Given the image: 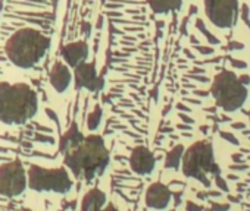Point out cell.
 Here are the masks:
<instances>
[{
	"label": "cell",
	"instance_id": "obj_1",
	"mask_svg": "<svg viewBox=\"0 0 250 211\" xmlns=\"http://www.w3.org/2000/svg\"><path fill=\"white\" fill-rule=\"evenodd\" d=\"M109 151L100 135L91 134L84 138L81 145L65 154V164L77 179L87 182L102 176L109 166Z\"/></svg>",
	"mask_w": 250,
	"mask_h": 211
},
{
	"label": "cell",
	"instance_id": "obj_2",
	"mask_svg": "<svg viewBox=\"0 0 250 211\" xmlns=\"http://www.w3.org/2000/svg\"><path fill=\"white\" fill-rule=\"evenodd\" d=\"M39 98L27 84L0 82V122L6 125H24L36 116Z\"/></svg>",
	"mask_w": 250,
	"mask_h": 211
},
{
	"label": "cell",
	"instance_id": "obj_3",
	"mask_svg": "<svg viewBox=\"0 0 250 211\" xmlns=\"http://www.w3.org/2000/svg\"><path fill=\"white\" fill-rule=\"evenodd\" d=\"M50 47V40L40 31L22 28L6 41L5 52L8 59L18 68L30 69L36 66Z\"/></svg>",
	"mask_w": 250,
	"mask_h": 211
},
{
	"label": "cell",
	"instance_id": "obj_4",
	"mask_svg": "<svg viewBox=\"0 0 250 211\" xmlns=\"http://www.w3.org/2000/svg\"><path fill=\"white\" fill-rule=\"evenodd\" d=\"M210 94L218 107L225 112L238 110L247 100L246 85L231 70H222L213 78Z\"/></svg>",
	"mask_w": 250,
	"mask_h": 211
},
{
	"label": "cell",
	"instance_id": "obj_5",
	"mask_svg": "<svg viewBox=\"0 0 250 211\" xmlns=\"http://www.w3.org/2000/svg\"><path fill=\"white\" fill-rule=\"evenodd\" d=\"M181 167L184 176L200 180L203 182V185L209 186V180L206 179V176L209 173H218L212 144L208 141H197L190 145L184 151Z\"/></svg>",
	"mask_w": 250,
	"mask_h": 211
},
{
	"label": "cell",
	"instance_id": "obj_6",
	"mask_svg": "<svg viewBox=\"0 0 250 211\" xmlns=\"http://www.w3.org/2000/svg\"><path fill=\"white\" fill-rule=\"evenodd\" d=\"M28 186L36 192L66 193L72 188V180L66 169H44L37 164L28 167Z\"/></svg>",
	"mask_w": 250,
	"mask_h": 211
},
{
	"label": "cell",
	"instance_id": "obj_7",
	"mask_svg": "<svg viewBox=\"0 0 250 211\" xmlns=\"http://www.w3.org/2000/svg\"><path fill=\"white\" fill-rule=\"evenodd\" d=\"M28 185V175L21 160H12L0 164V195L20 196Z\"/></svg>",
	"mask_w": 250,
	"mask_h": 211
},
{
	"label": "cell",
	"instance_id": "obj_8",
	"mask_svg": "<svg viewBox=\"0 0 250 211\" xmlns=\"http://www.w3.org/2000/svg\"><path fill=\"white\" fill-rule=\"evenodd\" d=\"M205 11L212 24L231 28L238 17V0H205Z\"/></svg>",
	"mask_w": 250,
	"mask_h": 211
},
{
	"label": "cell",
	"instance_id": "obj_9",
	"mask_svg": "<svg viewBox=\"0 0 250 211\" xmlns=\"http://www.w3.org/2000/svg\"><path fill=\"white\" fill-rule=\"evenodd\" d=\"M77 88H85L91 92L100 91L103 88V79L97 75L93 63H83L74 70Z\"/></svg>",
	"mask_w": 250,
	"mask_h": 211
},
{
	"label": "cell",
	"instance_id": "obj_10",
	"mask_svg": "<svg viewBox=\"0 0 250 211\" xmlns=\"http://www.w3.org/2000/svg\"><path fill=\"white\" fill-rule=\"evenodd\" d=\"M155 164H156V160H155V156L153 153L143 147V145H139L136 147L133 151H131V156H130V167L134 173L137 175H150L155 169Z\"/></svg>",
	"mask_w": 250,
	"mask_h": 211
},
{
	"label": "cell",
	"instance_id": "obj_11",
	"mask_svg": "<svg viewBox=\"0 0 250 211\" xmlns=\"http://www.w3.org/2000/svg\"><path fill=\"white\" fill-rule=\"evenodd\" d=\"M171 198H172V193L169 188L164 185L162 182H155L147 188L145 201H146V205L152 210H164L168 207Z\"/></svg>",
	"mask_w": 250,
	"mask_h": 211
},
{
	"label": "cell",
	"instance_id": "obj_12",
	"mask_svg": "<svg viewBox=\"0 0 250 211\" xmlns=\"http://www.w3.org/2000/svg\"><path fill=\"white\" fill-rule=\"evenodd\" d=\"M88 56V46L84 41H75L63 46L62 49V59L66 62L71 68H78L80 65L85 63V59Z\"/></svg>",
	"mask_w": 250,
	"mask_h": 211
},
{
	"label": "cell",
	"instance_id": "obj_13",
	"mask_svg": "<svg viewBox=\"0 0 250 211\" xmlns=\"http://www.w3.org/2000/svg\"><path fill=\"white\" fill-rule=\"evenodd\" d=\"M71 79H72V75H71V70L66 65L58 62L55 63V66L52 68L50 70V75H49V81H50V85L58 91V92H63L69 84H71Z\"/></svg>",
	"mask_w": 250,
	"mask_h": 211
},
{
	"label": "cell",
	"instance_id": "obj_14",
	"mask_svg": "<svg viewBox=\"0 0 250 211\" xmlns=\"http://www.w3.org/2000/svg\"><path fill=\"white\" fill-rule=\"evenodd\" d=\"M84 138L85 137L80 132L78 126L75 123H72L69 126V129L62 135V138L59 141V150H61V153L66 154V153L78 148L81 145V142L84 141Z\"/></svg>",
	"mask_w": 250,
	"mask_h": 211
},
{
	"label": "cell",
	"instance_id": "obj_15",
	"mask_svg": "<svg viewBox=\"0 0 250 211\" xmlns=\"http://www.w3.org/2000/svg\"><path fill=\"white\" fill-rule=\"evenodd\" d=\"M106 204V193L97 188L90 189L83 201H81V211H100L102 208H104Z\"/></svg>",
	"mask_w": 250,
	"mask_h": 211
},
{
	"label": "cell",
	"instance_id": "obj_16",
	"mask_svg": "<svg viewBox=\"0 0 250 211\" xmlns=\"http://www.w3.org/2000/svg\"><path fill=\"white\" fill-rule=\"evenodd\" d=\"M147 2L155 14H167L180 9L183 0H147Z\"/></svg>",
	"mask_w": 250,
	"mask_h": 211
},
{
	"label": "cell",
	"instance_id": "obj_17",
	"mask_svg": "<svg viewBox=\"0 0 250 211\" xmlns=\"http://www.w3.org/2000/svg\"><path fill=\"white\" fill-rule=\"evenodd\" d=\"M184 147L183 145H175L165 158V167L168 169H178V166L183 161V156H184Z\"/></svg>",
	"mask_w": 250,
	"mask_h": 211
},
{
	"label": "cell",
	"instance_id": "obj_18",
	"mask_svg": "<svg viewBox=\"0 0 250 211\" xmlns=\"http://www.w3.org/2000/svg\"><path fill=\"white\" fill-rule=\"evenodd\" d=\"M100 121H102V109L99 107V106H96L94 110H93V112L88 115V118H87V128H88L90 131L97 129L99 125H100Z\"/></svg>",
	"mask_w": 250,
	"mask_h": 211
},
{
	"label": "cell",
	"instance_id": "obj_19",
	"mask_svg": "<svg viewBox=\"0 0 250 211\" xmlns=\"http://www.w3.org/2000/svg\"><path fill=\"white\" fill-rule=\"evenodd\" d=\"M100 211H119V210H118L113 204H107V205H106L104 208H102Z\"/></svg>",
	"mask_w": 250,
	"mask_h": 211
},
{
	"label": "cell",
	"instance_id": "obj_20",
	"mask_svg": "<svg viewBox=\"0 0 250 211\" xmlns=\"http://www.w3.org/2000/svg\"><path fill=\"white\" fill-rule=\"evenodd\" d=\"M240 81H241L243 84H247V81H250V78H249L247 75H243V76H240Z\"/></svg>",
	"mask_w": 250,
	"mask_h": 211
},
{
	"label": "cell",
	"instance_id": "obj_21",
	"mask_svg": "<svg viewBox=\"0 0 250 211\" xmlns=\"http://www.w3.org/2000/svg\"><path fill=\"white\" fill-rule=\"evenodd\" d=\"M24 211H31V210H28V208H27V210H24Z\"/></svg>",
	"mask_w": 250,
	"mask_h": 211
},
{
	"label": "cell",
	"instance_id": "obj_22",
	"mask_svg": "<svg viewBox=\"0 0 250 211\" xmlns=\"http://www.w3.org/2000/svg\"><path fill=\"white\" fill-rule=\"evenodd\" d=\"M249 121H250V112H249Z\"/></svg>",
	"mask_w": 250,
	"mask_h": 211
}]
</instances>
